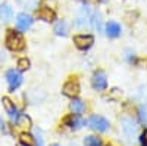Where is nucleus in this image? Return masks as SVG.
Instances as JSON below:
<instances>
[{
  "instance_id": "obj_24",
  "label": "nucleus",
  "mask_w": 147,
  "mask_h": 146,
  "mask_svg": "<svg viewBox=\"0 0 147 146\" xmlns=\"http://www.w3.org/2000/svg\"><path fill=\"white\" fill-rule=\"evenodd\" d=\"M138 118H140V123H147V106H141L140 111H138Z\"/></svg>"
},
{
  "instance_id": "obj_27",
  "label": "nucleus",
  "mask_w": 147,
  "mask_h": 146,
  "mask_svg": "<svg viewBox=\"0 0 147 146\" xmlns=\"http://www.w3.org/2000/svg\"><path fill=\"white\" fill-rule=\"evenodd\" d=\"M18 146H27V145H24V143H19V145H18Z\"/></svg>"
},
{
  "instance_id": "obj_13",
  "label": "nucleus",
  "mask_w": 147,
  "mask_h": 146,
  "mask_svg": "<svg viewBox=\"0 0 147 146\" xmlns=\"http://www.w3.org/2000/svg\"><path fill=\"white\" fill-rule=\"evenodd\" d=\"M15 123H16L18 128H21V130H28V128L31 127V120H30V117L24 115V114L18 117V120L15 121Z\"/></svg>"
},
{
  "instance_id": "obj_9",
  "label": "nucleus",
  "mask_w": 147,
  "mask_h": 146,
  "mask_svg": "<svg viewBox=\"0 0 147 146\" xmlns=\"http://www.w3.org/2000/svg\"><path fill=\"white\" fill-rule=\"evenodd\" d=\"M80 93V86L77 81H68L65 86H63V94L68 96V97H77Z\"/></svg>"
},
{
  "instance_id": "obj_6",
  "label": "nucleus",
  "mask_w": 147,
  "mask_h": 146,
  "mask_svg": "<svg viewBox=\"0 0 147 146\" xmlns=\"http://www.w3.org/2000/svg\"><path fill=\"white\" fill-rule=\"evenodd\" d=\"M93 87L96 90H105L106 86H107V80H106V74L102 71L99 72H96V74L93 75Z\"/></svg>"
},
{
  "instance_id": "obj_4",
  "label": "nucleus",
  "mask_w": 147,
  "mask_h": 146,
  "mask_svg": "<svg viewBox=\"0 0 147 146\" xmlns=\"http://www.w3.org/2000/svg\"><path fill=\"white\" fill-rule=\"evenodd\" d=\"M6 80H7V84H9V89L10 90L18 89L21 84H22V75H21V72L19 71H15V69H9L7 71Z\"/></svg>"
},
{
  "instance_id": "obj_26",
  "label": "nucleus",
  "mask_w": 147,
  "mask_h": 146,
  "mask_svg": "<svg viewBox=\"0 0 147 146\" xmlns=\"http://www.w3.org/2000/svg\"><path fill=\"white\" fill-rule=\"evenodd\" d=\"M141 142H143V145H146V146H147V130L141 134Z\"/></svg>"
},
{
  "instance_id": "obj_8",
  "label": "nucleus",
  "mask_w": 147,
  "mask_h": 146,
  "mask_svg": "<svg viewBox=\"0 0 147 146\" xmlns=\"http://www.w3.org/2000/svg\"><path fill=\"white\" fill-rule=\"evenodd\" d=\"M2 102H3V106H5V109H6V112L9 114V117H10V120H12V123H15V121L18 120V117H19L16 108H15V103L12 102L9 97H3Z\"/></svg>"
},
{
  "instance_id": "obj_25",
  "label": "nucleus",
  "mask_w": 147,
  "mask_h": 146,
  "mask_svg": "<svg viewBox=\"0 0 147 146\" xmlns=\"http://www.w3.org/2000/svg\"><path fill=\"white\" fill-rule=\"evenodd\" d=\"M35 140H37V145L38 146L44 145V142H43V131L40 128H35Z\"/></svg>"
},
{
  "instance_id": "obj_22",
  "label": "nucleus",
  "mask_w": 147,
  "mask_h": 146,
  "mask_svg": "<svg viewBox=\"0 0 147 146\" xmlns=\"http://www.w3.org/2000/svg\"><path fill=\"white\" fill-rule=\"evenodd\" d=\"M90 21H91V24H93V28H96V30H102V19H100V15L94 14L93 18H91Z\"/></svg>"
},
{
  "instance_id": "obj_2",
  "label": "nucleus",
  "mask_w": 147,
  "mask_h": 146,
  "mask_svg": "<svg viewBox=\"0 0 147 146\" xmlns=\"http://www.w3.org/2000/svg\"><path fill=\"white\" fill-rule=\"evenodd\" d=\"M6 46L13 52H19L25 47V40L19 33H10L6 39Z\"/></svg>"
},
{
  "instance_id": "obj_18",
  "label": "nucleus",
  "mask_w": 147,
  "mask_h": 146,
  "mask_svg": "<svg viewBox=\"0 0 147 146\" xmlns=\"http://www.w3.org/2000/svg\"><path fill=\"white\" fill-rule=\"evenodd\" d=\"M16 3L22 7L30 9V10H34L37 7V0H16Z\"/></svg>"
},
{
  "instance_id": "obj_28",
  "label": "nucleus",
  "mask_w": 147,
  "mask_h": 146,
  "mask_svg": "<svg viewBox=\"0 0 147 146\" xmlns=\"http://www.w3.org/2000/svg\"><path fill=\"white\" fill-rule=\"evenodd\" d=\"M52 146H60V145H52Z\"/></svg>"
},
{
  "instance_id": "obj_20",
  "label": "nucleus",
  "mask_w": 147,
  "mask_h": 146,
  "mask_svg": "<svg viewBox=\"0 0 147 146\" xmlns=\"http://www.w3.org/2000/svg\"><path fill=\"white\" fill-rule=\"evenodd\" d=\"M137 99H138L140 102L147 103V84H146V86H143V87H140V89L137 90Z\"/></svg>"
},
{
  "instance_id": "obj_23",
  "label": "nucleus",
  "mask_w": 147,
  "mask_h": 146,
  "mask_svg": "<svg viewBox=\"0 0 147 146\" xmlns=\"http://www.w3.org/2000/svg\"><path fill=\"white\" fill-rule=\"evenodd\" d=\"M18 68H19V71H27V69L30 68V60H28L27 58L19 59V60H18Z\"/></svg>"
},
{
  "instance_id": "obj_16",
  "label": "nucleus",
  "mask_w": 147,
  "mask_h": 146,
  "mask_svg": "<svg viewBox=\"0 0 147 146\" xmlns=\"http://www.w3.org/2000/svg\"><path fill=\"white\" fill-rule=\"evenodd\" d=\"M71 109H72L74 114H81V112L84 111V103H82V101L74 99V101L71 102Z\"/></svg>"
},
{
  "instance_id": "obj_1",
  "label": "nucleus",
  "mask_w": 147,
  "mask_h": 146,
  "mask_svg": "<svg viewBox=\"0 0 147 146\" xmlns=\"http://www.w3.org/2000/svg\"><path fill=\"white\" fill-rule=\"evenodd\" d=\"M119 124H121V131H122V134H124V137L128 142H132L136 134H137V124L128 117H122Z\"/></svg>"
},
{
  "instance_id": "obj_14",
  "label": "nucleus",
  "mask_w": 147,
  "mask_h": 146,
  "mask_svg": "<svg viewBox=\"0 0 147 146\" xmlns=\"http://www.w3.org/2000/svg\"><path fill=\"white\" fill-rule=\"evenodd\" d=\"M12 15H13V12H12V7L9 5H2L0 6V19L2 21L12 19Z\"/></svg>"
},
{
  "instance_id": "obj_19",
  "label": "nucleus",
  "mask_w": 147,
  "mask_h": 146,
  "mask_svg": "<svg viewBox=\"0 0 147 146\" xmlns=\"http://www.w3.org/2000/svg\"><path fill=\"white\" fill-rule=\"evenodd\" d=\"M84 145L85 146H102V140L96 136H87L84 139Z\"/></svg>"
},
{
  "instance_id": "obj_15",
  "label": "nucleus",
  "mask_w": 147,
  "mask_h": 146,
  "mask_svg": "<svg viewBox=\"0 0 147 146\" xmlns=\"http://www.w3.org/2000/svg\"><path fill=\"white\" fill-rule=\"evenodd\" d=\"M55 33L57 35H66L68 34V24L65 21H59L56 22V25H55Z\"/></svg>"
},
{
  "instance_id": "obj_17",
  "label": "nucleus",
  "mask_w": 147,
  "mask_h": 146,
  "mask_svg": "<svg viewBox=\"0 0 147 146\" xmlns=\"http://www.w3.org/2000/svg\"><path fill=\"white\" fill-rule=\"evenodd\" d=\"M87 21H90V15H88V9H85V7H82V10H81V14H80V16H78V19H77V25H84Z\"/></svg>"
},
{
  "instance_id": "obj_21",
  "label": "nucleus",
  "mask_w": 147,
  "mask_h": 146,
  "mask_svg": "<svg viewBox=\"0 0 147 146\" xmlns=\"http://www.w3.org/2000/svg\"><path fill=\"white\" fill-rule=\"evenodd\" d=\"M19 140H21V143L27 145V146H34V139H32L31 134H28V133H22Z\"/></svg>"
},
{
  "instance_id": "obj_5",
  "label": "nucleus",
  "mask_w": 147,
  "mask_h": 146,
  "mask_svg": "<svg viewBox=\"0 0 147 146\" xmlns=\"http://www.w3.org/2000/svg\"><path fill=\"white\" fill-rule=\"evenodd\" d=\"M74 43H75V46L78 49H81V50H85V49H90L94 43V37L93 35H85V34H81V35H75L74 37Z\"/></svg>"
},
{
  "instance_id": "obj_3",
  "label": "nucleus",
  "mask_w": 147,
  "mask_h": 146,
  "mask_svg": "<svg viewBox=\"0 0 147 146\" xmlns=\"http://www.w3.org/2000/svg\"><path fill=\"white\" fill-rule=\"evenodd\" d=\"M87 124H88L90 128H93V130H96V131H106V130L109 128V121H107L106 118L100 117V115H93V117H90L88 121H87Z\"/></svg>"
},
{
  "instance_id": "obj_10",
  "label": "nucleus",
  "mask_w": 147,
  "mask_h": 146,
  "mask_svg": "<svg viewBox=\"0 0 147 146\" xmlns=\"http://www.w3.org/2000/svg\"><path fill=\"white\" fill-rule=\"evenodd\" d=\"M37 15H38V18L40 19H43V21H47V22H52V21H55V12L50 9V7H41L38 12H37Z\"/></svg>"
},
{
  "instance_id": "obj_7",
  "label": "nucleus",
  "mask_w": 147,
  "mask_h": 146,
  "mask_svg": "<svg viewBox=\"0 0 147 146\" xmlns=\"http://www.w3.org/2000/svg\"><path fill=\"white\" fill-rule=\"evenodd\" d=\"M32 25V18L28 14H19L16 16V28L19 31H25Z\"/></svg>"
},
{
  "instance_id": "obj_11",
  "label": "nucleus",
  "mask_w": 147,
  "mask_h": 146,
  "mask_svg": "<svg viewBox=\"0 0 147 146\" xmlns=\"http://www.w3.org/2000/svg\"><path fill=\"white\" fill-rule=\"evenodd\" d=\"M121 34V27L116 22H107L106 25V35L107 37H118Z\"/></svg>"
},
{
  "instance_id": "obj_12",
  "label": "nucleus",
  "mask_w": 147,
  "mask_h": 146,
  "mask_svg": "<svg viewBox=\"0 0 147 146\" xmlns=\"http://www.w3.org/2000/svg\"><path fill=\"white\" fill-rule=\"evenodd\" d=\"M68 124H69L71 128L78 130V128H81V127L84 126V120L80 117V114H75V115H71V117L68 118Z\"/></svg>"
}]
</instances>
